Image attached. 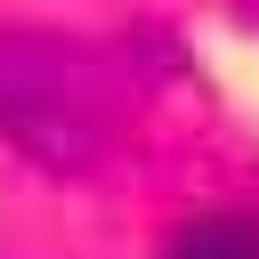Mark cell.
I'll return each instance as SVG.
<instances>
[{
  "mask_svg": "<svg viewBox=\"0 0 259 259\" xmlns=\"http://www.w3.org/2000/svg\"><path fill=\"white\" fill-rule=\"evenodd\" d=\"M130 105H138V81L113 49L81 32H40V24L0 32V138L40 170L57 178L97 170L121 146Z\"/></svg>",
  "mask_w": 259,
  "mask_h": 259,
  "instance_id": "6da1fadb",
  "label": "cell"
},
{
  "mask_svg": "<svg viewBox=\"0 0 259 259\" xmlns=\"http://www.w3.org/2000/svg\"><path fill=\"white\" fill-rule=\"evenodd\" d=\"M162 259H259V227L251 219H194L170 235Z\"/></svg>",
  "mask_w": 259,
  "mask_h": 259,
  "instance_id": "7a4b0ae2",
  "label": "cell"
}]
</instances>
